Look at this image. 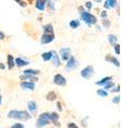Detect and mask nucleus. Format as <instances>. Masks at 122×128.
Masks as SVG:
<instances>
[{
  "label": "nucleus",
  "mask_w": 122,
  "mask_h": 128,
  "mask_svg": "<svg viewBox=\"0 0 122 128\" xmlns=\"http://www.w3.org/2000/svg\"><path fill=\"white\" fill-rule=\"evenodd\" d=\"M8 116L10 118H15V120H20V121H26L29 120L31 116L27 111H17V110H12L9 112Z\"/></svg>",
  "instance_id": "f257e3e1"
},
{
  "label": "nucleus",
  "mask_w": 122,
  "mask_h": 128,
  "mask_svg": "<svg viewBox=\"0 0 122 128\" xmlns=\"http://www.w3.org/2000/svg\"><path fill=\"white\" fill-rule=\"evenodd\" d=\"M49 113H42L40 115V118L36 122V127L39 128H42L44 126H46L48 123H49Z\"/></svg>",
  "instance_id": "f03ea898"
},
{
  "label": "nucleus",
  "mask_w": 122,
  "mask_h": 128,
  "mask_svg": "<svg viewBox=\"0 0 122 128\" xmlns=\"http://www.w3.org/2000/svg\"><path fill=\"white\" fill-rule=\"evenodd\" d=\"M81 19L84 22H86L88 25H93V24L96 22V17L94 15L88 13V12H83L81 13Z\"/></svg>",
  "instance_id": "7ed1b4c3"
},
{
  "label": "nucleus",
  "mask_w": 122,
  "mask_h": 128,
  "mask_svg": "<svg viewBox=\"0 0 122 128\" xmlns=\"http://www.w3.org/2000/svg\"><path fill=\"white\" fill-rule=\"evenodd\" d=\"M60 59L62 60V61H67L71 58V48H61L60 49Z\"/></svg>",
  "instance_id": "20e7f679"
},
{
  "label": "nucleus",
  "mask_w": 122,
  "mask_h": 128,
  "mask_svg": "<svg viewBox=\"0 0 122 128\" xmlns=\"http://www.w3.org/2000/svg\"><path fill=\"white\" fill-rule=\"evenodd\" d=\"M93 74H94V70H93L92 66H87L86 68H84L80 73V75L83 76L85 79H90L93 76Z\"/></svg>",
  "instance_id": "39448f33"
},
{
  "label": "nucleus",
  "mask_w": 122,
  "mask_h": 128,
  "mask_svg": "<svg viewBox=\"0 0 122 128\" xmlns=\"http://www.w3.org/2000/svg\"><path fill=\"white\" fill-rule=\"evenodd\" d=\"M77 65H78V62H77V60L74 58V57H71L70 59H69V62L67 64V70H75Z\"/></svg>",
  "instance_id": "423d86ee"
},
{
  "label": "nucleus",
  "mask_w": 122,
  "mask_h": 128,
  "mask_svg": "<svg viewBox=\"0 0 122 128\" xmlns=\"http://www.w3.org/2000/svg\"><path fill=\"white\" fill-rule=\"evenodd\" d=\"M54 82L56 83L57 86H66L67 80H66V78H64L62 75H59V74H58V75H56V76H55Z\"/></svg>",
  "instance_id": "0eeeda50"
},
{
  "label": "nucleus",
  "mask_w": 122,
  "mask_h": 128,
  "mask_svg": "<svg viewBox=\"0 0 122 128\" xmlns=\"http://www.w3.org/2000/svg\"><path fill=\"white\" fill-rule=\"evenodd\" d=\"M54 38H55L54 34H44L42 36V38H41V43L42 44H48V43L54 41Z\"/></svg>",
  "instance_id": "6e6552de"
},
{
  "label": "nucleus",
  "mask_w": 122,
  "mask_h": 128,
  "mask_svg": "<svg viewBox=\"0 0 122 128\" xmlns=\"http://www.w3.org/2000/svg\"><path fill=\"white\" fill-rule=\"evenodd\" d=\"M20 86H22L24 90H30V91H33L35 89L34 82H22L20 83Z\"/></svg>",
  "instance_id": "1a4fd4ad"
},
{
  "label": "nucleus",
  "mask_w": 122,
  "mask_h": 128,
  "mask_svg": "<svg viewBox=\"0 0 122 128\" xmlns=\"http://www.w3.org/2000/svg\"><path fill=\"white\" fill-rule=\"evenodd\" d=\"M51 61H52V64L55 66H59L60 65V59H59V56L57 54L56 51H51Z\"/></svg>",
  "instance_id": "9d476101"
},
{
  "label": "nucleus",
  "mask_w": 122,
  "mask_h": 128,
  "mask_svg": "<svg viewBox=\"0 0 122 128\" xmlns=\"http://www.w3.org/2000/svg\"><path fill=\"white\" fill-rule=\"evenodd\" d=\"M14 64H16V65L19 67H22V66H25L27 64H29V61H25V60H23L22 58H17V59H15Z\"/></svg>",
  "instance_id": "9b49d317"
},
{
  "label": "nucleus",
  "mask_w": 122,
  "mask_h": 128,
  "mask_svg": "<svg viewBox=\"0 0 122 128\" xmlns=\"http://www.w3.org/2000/svg\"><path fill=\"white\" fill-rule=\"evenodd\" d=\"M27 106H28V109H29L32 113H35L36 110H38V106H36V104L34 102H29Z\"/></svg>",
  "instance_id": "f8f14e48"
},
{
  "label": "nucleus",
  "mask_w": 122,
  "mask_h": 128,
  "mask_svg": "<svg viewBox=\"0 0 122 128\" xmlns=\"http://www.w3.org/2000/svg\"><path fill=\"white\" fill-rule=\"evenodd\" d=\"M45 4H46V1H42V0H38V1L35 2L36 9H39L41 11H43L44 9H45Z\"/></svg>",
  "instance_id": "ddd939ff"
},
{
  "label": "nucleus",
  "mask_w": 122,
  "mask_h": 128,
  "mask_svg": "<svg viewBox=\"0 0 122 128\" xmlns=\"http://www.w3.org/2000/svg\"><path fill=\"white\" fill-rule=\"evenodd\" d=\"M22 80H28V82L30 81H38V78H35L34 76H28V75H23L22 77H20Z\"/></svg>",
  "instance_id": "4468645a"
},
{
  "label": "nucleus",
  "mask_w": 122,
  "mask_h": 128,
  "mask_svg": "<svg viewBox=\"0 0 122 128\" xmlns=\"http://www.w3.org/2000/svg\"><path fill=\"white\" fill-rule=\"evenodd\" d=\"M44 29V32H45V34H52V32H54V29H52V26L51 25H46L43 27Z\"/></svg>",
  "instance_id": "2eb2a0df"
},
{
  "label": "nucleus",
  "mask_w": 122,
  "mask_h": 128,
  "mask_svg": "<svg viewBox=\"0 0 122 128\" xmlns=\"http://www.w3.org/2000/svg\"><path fill=\"white\" fill-rule=\"evenodd\" d=\"M105 8H115L117 6V1H115V0H108V1L105 2Z\"/></svg>",
  "instance_id": "dca6fc26"
},
{
  "label": "nucleus",
  "mask_w": 122,
  "mask_h": 128,
  "mask_svg": "<svg viewBox=\"0 0 122 128\" xmlns=\"http://www.w3.org/2000/svg\"><path fill=\"white\" fill-rule=\"evenodd\" d=\"M110 80H112V78L111 77H106V78H103L101 80V81H99V82H96V84L97 86H104L105 83H107V82H109Z\"/></svg>",
  "instance_id": "f3484780"
},
{
  "label": "nucleus",
  "mask_w": 122,
  "mask_h": 128,
  "mask_svg": "<svg viewBox=\"0 0 122 128\" xmlns=\"http://www.w3.org/2000/svg\"><path fill=\"white\" fill-rule=\"evenodd\" d=\"M108 41H109V43H110L111 45H116V43H117V36H116V35H113V34H109L108 35Z\"/></svg>",
  "instance_id": "a211bd4d"
},
{
  "label": "nucleus",
  "mask_w": 122,
  "mask_h": 128,
  "mask_svg": "<svg viewBox=\"0 0 122 128\" xmlns=\"http://www.w3.org/2000/svg\"><path fill=\"white\" fill-rule=\"evenodd\" d=\"M39 70H26L24 72V75H28V76H33V75H38Z\"/></svg>",
  "instance_id": "6ab92c4d"
},
{
  "label": "nucleus",
  "mask_w": 122,
  "mask_h": 128,
  "mask_svg": "<svg viewBox=\"0 0 122 128\" xmlns=\"http://www.w3.org/2000/svg\"><path fill=\"white\" fill-rule=\"evenodd\" d=\"M42 59L44 60V61H48V60H50L51 59V51L42 54Z\"/></svg>",
  "instance_id": "aec40b11"
},
{
  "label": "nucleus",
  "mask_w": 122,
  "mask_h": 128,
  "mask_svg": "<svg viewBox=\"0 0 122 128\" xmlns=\"http://www.w3.org/2000/svg\"><path fill=\"white\" fill-rule=\"evenodd\" d=\"M8 64H9V68H12L14 66V59L11 54L8 56Z\"/></svg>",
  "instance_id": "412c9836"
},
{
  "label": "nucleus",
  "mask_w": 122,
  "mask_h": 128,
  "mask_svg": "<svg viewBox=\"0 0 122 128\" xmlns=\"http://www.w3.org/2000/svg\"><path fill=\"white\" fill-rule=\"evenodd\" d=\"M79 20H76V19H74V20H72L71 22H70V27L71 28H73V29H76L77 27H79Z\"/></svg>",
  "instance_id": "4be33fe9"
},
{
  "label": "nucleus",
  "mask_w": 122,
  "mask_h": 128,
  "mask_svg": "<svg viewBox=\"0 0 122 128\" xmlns=\"http://www.w3.org/2000/svg\"><path fill=\"white\" fill-rule=\"evenodd\" d=\"M106 60H107V61H110V62H112V63H115V65H116V66H119V65H120L119 61H118L116 58H111V57H109V56H108V57L106 58Z\"/></svg>",
  "instance_id": "5701e85b"
},
{
  "label": "nucleus",
  "mask_w": 122,
  "mask_h": 128,
  "mask_svg": "<svg viewBox=\"0 0 122 128\" xmlns=\"http://www.w3.org/2000/svg\"><path fill=\"white\" fill-rule=\"evenodd\" d=\"M58 118H59V115H58V113H56V112L49 114V120H51V121L56 122V121H58Z\"/></svg>",
  "instance_id": "b1692460"
},
{
  "label": "nucleus",
  "mask_w": 122,
  "mask_h": 128,
  "mask_svg": "<svg viewBox=\"0 0 122 128\" xmlns=\"http://www.w3.org/2000/svg\"><path fill=\"white\" fill-rule=\"evenodd\" d=\"M46 98L48 99V100H54V99L56 98V93L55 92H49V93L47 94Z\"/></svg>",
  "instance_id": "393cba45"
},
{
  "label": "nucleus",
  "mask_w": 122,
  "mask_h": 128,
  "mask_svg": "<svg viewBox=\"0 0 122 128\" xmlns=\"http://www.w3.org/2000/svg\"><path fill=\"white\" fill-rule=\"evenodd\" d=\"M97 94H99L100 96H102V97H106V96L108 95L107 92L104 91V90H99V91H97Z\"/></svg>",
  "instance_id": "a878e982"
},
{
  "label": "nucleus",
  "mask_w": 122,
  "mask_h": 128,
  "mask_svg": "<svg viewBox=\"0 0 122 128\" xmlns=\"http://www.w3.org/2000/svg\"><path fill=\"white\" fill-rule=\"evenodd\" d=\"M113 86V83L111 82V81H109V82H107V83H105V84H104V91L105 90H108V89H110V88Z\"/></svg>",
  "instance_id": "bb28decb"
},
{
  "label": "nucleus",
  "mask_w": 122,
  "mask_h": 128,
  "mask_svg": "<svg viewBox=\"0 0 122 128\" xmlns=\"http://www.w3.org/2000/svg\"><path fill=\"white\" fill-rule=\"evenodd\" d=\"M11 128H24V125H23V124H19V123H16Z\"/></svg>",
  "instance_id": "cd10ccee"
},
{
  "label": "nucleus",
  "mask_w": 122,
  "mask_h": 128,
  "mask_svg": "<svg viewBox=\"0 0 122 128\" xmlns=\"http://www.w3.org/2000/svg\"><path fill=\"white\" fill-rule=\"evenodd\" d=\"M112 102H115V104H119V102H120V96H116V97L112 99Z\"/></svg>",
  "instance_id": "c85d7f7f"
},
{
  "label": "nucleus",
  "mask_w": 122,
  "mask_h": 128,
  "mask_svg": "<svg viewBox=\"0 0 122 128\" xmlns=\"http://www.w3.org/2000/svg\"><path fill=\"white\" fill-rule=\"evenodd\" d=\"M68 128H78V127H77V125L75 123H69Z\"/></svg>",
  "instance_id": "c756f323"
},
{
  "label": "nucleus",
  "mask_w": 122,
  "mask_h": 128,
  "mask_svg": "<svg viewBox=\"0 0 122 128\" xmlns=\"http://www.w3.org/2000/svg\"><path fill=\"white\" fill-rule=\"evenodd\" d=\"M119 47H120V46L118 45V44H116V45H115V49H116V54H120V48H119Z\"/></svg>",
  "instance_id": "7c9ffc66"
},
{
  "label": "nucleus",
  "mask_w": 122,
  "mask_h": 128,
  "mask_svg": "<svg viewBox=\"0 0 122 128\" xmlns=\"http://www.w3.org/2000/svg\"><path fill=\"white\" fill-rule=\"evenodd\" d=\"M91 6H92V3L90 2V1H88V2H86V8L88 10H90L91 9Z\"/></svg>",
  "instance_id": "2f4dec72"
},
{
  "label": "nucleus",
  "mask_w": 122,
  "mask_h": 128,
  "mask_svg": "<svg viewBox=\"0 0 122 128\" xmlns=\"http://www.w3.org/2000/svg\"><path fill=\"white\" fill-rule=\"evenodd\" d=\"M119 91H120V86H118L117 88H115V89L112 90V92H119Z\"/></svg>",
  "instance_id": "473e14b6"
},
{
  "label": "nucleus",
  "mask_w": 122,
  "mask_h": 128,
  "mask_svg": "<svg viewBox=\"0 0 122 128\" xmlns=\"http://www.w3.org/2000/svg\"><path fill=\"white\" fill-rule=\"evenodd\" d=\"M17 3H19V4L22 6H26V3L23 2V1H17Z\"/></svg>",
  "instance_id": "72a5a7b5"
},
{
  "label": "nucleus",
  "mask_w": 122,
  "mask_h": 128,
  "mask_svg": "<svg viewBox=\"0 0 122 128\" xmlns=\"http://www.w3.org/2000/svg\"><path fill=\"white\" fill-rule=\"evenodd\" d=\"M102 16H103V17H106V16H107L106 11H103V12H102Z\"/></svg>",
  "instance_id": "f704fd0d"
},
{
  "label": "nucleus",
  "mask_w": 122,
  "mask_h": 128,
  "mask_svg": "<svg viewBox=\"0 0 122 128\" xmlns=\"http://www.w3.org/2000/svg\"><path fill=\"white\" fill-rule=\"evenodd\" d=\"M3 38H5V34L2 32H0V40H3Z\"/></svg>",
  "instance_id": "c9c22d12"
},
{
  "label": "nucleus",
  "mask_w": 122,
  "mask_h": 128,
  "mask_svg": "<svg viewBox=\"0 0 122 128\" xmlns=\"http://www.w3.org/2000/svg\"><path fill=\"white\" fill-rule=\"evenodd\" d=\"M0 68H2V70H3V68H5V65H3V64H2V63H0Z\"/></svg>",
  "instance_id": "e433bc0d"
},
{
  "label": "nucleus",
  "mask_w": 122,
  "mask_h": 128,
  "mask_svg": "<svg viewBox=\"0 0 122 128\" xmlns=\"http://www.w3.org/2000/svg\"><path fill=\"white\" fill-rule=\"evenodd\" d=\"M0 104H1V97H0Z\"/></svg>",
  "instance_id": "4c0bfd02"
}]
</instances>
